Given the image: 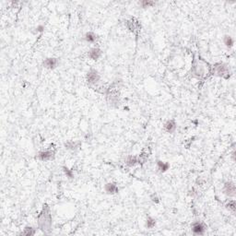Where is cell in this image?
Returning <instances> with one entry per match:
<instances>
[{
    "mask_svg": "<svg viewBox=\"0 0 236 236\" xmlns=\"http://www.w3.org/2000/svg\"><path fill=\"white\" fill-rule=\"evenodd\" d=\"M86 79H87V82L89 84H96L101 79V76L97 70L90 69L86 75Z\"/></svg>",
    "mask_w": 236,
    "mask_h": 236,
    "instance_id": "6da1fadb",
    "label": "cell"
},
{
    "mask_svg": "<svg viewBox=\"0 0 236 236\" xmlns=\"http://www.w3.org/2000/svg\"><path fill=\"white\" fill-rule=\"evenodd\" d=\"M192 228V231L194 234L196 235H202L205 233L206 230H207V226L205 223L200 222V221H196L191 225Z\"/></svg>",
    "mask_w": 236,
    "mask_h": 236,
    "instance_id": "7a4b0ae2",
    "label": "cell"
},
{
    "mask_svg": "<svg viewBox=\"0 0 236 236\" xmlns=\"http://www.w3.org/2000/svg\"><path fill=\"white\" fill-rule=\"evenodd\" d=\"M235 192H236V188H235V185L234 183L231 182V181H228L224 184V187H223V193L229 196H235Z\"/></svg>",
    "mask_w": 236,
    "mask_h": 236,
    "instance_id": "3957f363",
    "label": "cell"
},
{
    "mask_svg": "<svg viewBox=\"0 0 236 236\" xmlns=\"http://www.w3.org/2000/svg\"><path fill=\"white\" fill-rule=\"evenodd\" d=\"M58 59L57 58H54V57H48V58H45L44 61L43 62V66L45 67V68H48V69H53L56 68L57 66H58Z\"/></svg>",
    "mask_w": 236,
    "mask_h": 236,
    "instance_id": "277c9868",
    "label": "cell"
},
{
    "mask_svg": "<svg viewBox=\"0 0 236 236\" xmlns=\"http://www.w3.org/2000/svg\"><path fill=\"white\" fill-rule=\"evenodd\" d=\"M88 57L92 60H98L102 57V50L98 47H93L89 51Z\"/></svg>",
    "mask_w": 236,
    "mask_h": 236,
    "instance_id": "5b68a950",
    "label": "cell"
},
{
    "mask_svg": "<svg viewBox=\"0 0 236 236\" xmlns=\"http://www.w3.org/2000/svg\"><path fill=\"white\" fill-rule=\"evenodd\" d=\"M53 155H54V152L52 151V150H44V151L39 152L37 157L40 160L46 161V160H52L53 158Z\"/></svg>",
    "mask_w": 236,
    "mask_h": 236,
    "instance_id": "8992f818",
    "label": "cell"
},
{
    "mask_svg": "<svg viewBox=\"0 0 236 236\" xmlns=\"http://www.w3.org/2000/svg\"><path fill=\"white\" fill-rule=\"evenodd\" d=\"M104 190H105V192H106L107 194L114 195V194L118 193L119 188H118V186H116V184H115V183H107V184L104 186Z\"/></svg>",
    "mask_w": 236,
    "mask_h": 236,
    "instance_id": "52a82bcc",
    "label": "cell"
},
{
    "mask_svg": "<svg viewBox=\"0 0 236 236\" xmlns=\"http://www.w3.org/2000/svg\"><path fill=\"white\" fill-rule=\"evenodd\" d=\"M228 73V68L225 65L223 64H219L218 66H216V74L218 76H221V77H224L225 74Z\"/></svg>",
    "mask_w": 236,
    "mask_h": 236,
    "instance_id": "ba28073f",
    "label": "cell"
},
{
    "mask_svg": "<svg viewBox=\"0 0 236 236\" xmlns=\"http://www.w3.org/2000/svg\"><path fill=\"white\" fill-rule=\"evenodd\" d=\"M164 128L168 133H173L175 131L176 129V123L174 120H169L165 123L164 124Z\"/></svg>",
    "mask_w": 236,
    "mask_h": 236,
    "instance_id": "9c48e42d",
    "label": "cell"
},
{
    "mask_svg": "<svg viewBox=\"0 0 236 236\" xmlns=\"http://www.w3.org/2000/svg\"><path fill=\"white\" fill-rule=\"evenodd\" d=\"M157 167H158V169H159L161 173H165L166 171L169 170L170 164H169L168 162H165V161L158 160V161H157Z\"/></svg>",
    "mask_w": 236,
    "mask_h": 236,
    "instance_id": "30bf717a",
    "label": "cell"
},
{
    "mask_svg": "<svg viewBox=\"0 0 236 236\" xmlns=\"http://www.w3.org/2000/svg\"><path fill=\"white\" fill-rule=\"evenodd\" d=\"M85 40L88 42V43H90V44H93V43H95L96 41H97V39H98V37H97V35L94 33V32H92V31H89V32H87L86 34H85Z\"/></svg>",
    "mask_w": 236,
    "mask_h": 236,
    "instance_id": "8fae6325",
    "label": "cell"
},
{
    "mask_svg": "<svg viewBox=\"0 0 236 236\" xmlns=\"http://www.w3.org/2000/svg\"><path fill=\"white\" fill-rule=\"evenodd\" d=\"M223 43L228 48H231L234 44V40L231 35H225L223 38Z\"/></svg>",
    "mask_w": 236,
    "mask_h": 236,
    "instance_id": "7c38bea8",
    "label": "cell"
},
{
    "mask_svg": "<svg viewBox=\"0 0 236 236\" xmlns=\"http://www.w3.org/2000/svg\"><path fill=\"white\" fill-rule=\"evenodd\" d=\"M137 162H138V159L136 156H129V157H128V159H126V161H125L126 165H128L130 167L135 166Z\"/></svg>",
    "mask_w": 236,
    "mask_h": 236,
    "instance_id": "4fadbf2b",
    "label": "cell"
},
{
    "mask_svg": "<svg viewBox=\"0 0 236 236\" xmlns=\"http://www.w3.org/2000/svg\"><path fill=\"white\" fill-rule=\"evenodd\" d=\"M79 146V142H74V141H68L65 144V147L67 150H76Z\"/></svg>",
    "mask_w": 236,
    "mask_h": 236,
    "instance_id": "5bb4252c",
    "label": "cell"
},
{
    "mask_svg": "<svg viewBox=\"0 0 236 236\" xmlns=\"http://www.w3.org/2000/svg\"><path fill=\"white\" fill-rule=\"evenodd\" d=\"M146 227L147 228H149V229H151V228H153L155 225H156V221H155V219H153V218H151V217H148L147 218V220H146Z\"/></svg>",
    "mask_w": 236,
    "mask_h": 236,
    "instance_id": "9a60e30c",
    "label": "cell"
},
{
    "mask_svg": "<svg viewBox=\"0 0 236 236\" xmlns=\"http://www.w3.org/2000/svg\"><path fill=\"white\" fill-rule=\"evenodd\" d=\"M139 5L142 7V8H149V7H151L153 5H155V2L153 1H148V0H144V1H141L139 2Z\"/></svg>",
    "mask_w": 236,
    "mask_h": 236,
    "instance_id": "2e32d148",
    "label": "cell"
},
{
    "mask_svg": "<svg viewBox=\"0 0 236 236\" xmlns=\"http://www.w3.org/2000/svg\"><path fill=\"white\" fill-rule=\"evenodd\" d=\"M227 209L231 211L232 213L235 212V209H236V205H235V201L234 200H230L229 203L227 204Z\"/></svg>",
    "mask_w": 236,
    "mask_h": 236,
    "instance_id": "e0dca14e",
    "label": "cell"
},
{
    "mask_svg": "<svg viewBox=\"0 0 236 236\" xmlns=\"http://www.w3.org/2000/svg\"><path fill=\"white\" fill-rule=\"evenodd\" d=\"M63 171H64L65 174L66 175V177H68V178H70V179L74 177V173H73V172H72V170H69L67 167L64 166V167H63Z\"/></svg>",
    "mask_w": 236,
    "mask_h": 236,
    "instance_id": "ac0fdd59",
    "label": "cell"
},
{
    "mask_svg": "<svg viewBox=\"0 0 236 236\" xmlns=\"http://www.w3.org/2000/svg\"><path fill=\"white\" fill-rule=\"evenodd\" d=\"M34 233H35V231L31 227H27L25 229V231L23 232H21V234H25V235H33Z\"/></svg>",
    "mask_w": 236,
    "mask_h": 236,
    "instance_id": "d6986e66",
    "label": "cell"
},
{
    "mask_svg": "<svg viewBox=\"0 0 236 236\" xmlns=\"http://www.w3.org/2000/svg\"><path fill=\"white\" fill-rule=\"evenodd\" d=\"M36 30H37V31H39V32H42V31H44V27L43 25H39L37 28H36Z\"/></svg>",
    "mask_w": 236,
    "mask_h": 236,
    "instance_id": "ffe728a7",
    "label": "cell"
},
{
    "mask_svg": "<svg viewBox=\"0 0 236 236\" xmlns=\"http://www.w3.org/2000/svg\"><path fill=\"white\" fill-rule=\"evenodd\" d=\"M151 200H152L153 202H155V203H159V198H158L156 196H151Z\"/></svg>",
    "mask_w": 236,
    "mask_h": 236,
    "instance_id": "44dd1931",
    "label": "cell"
}]
</instances>
